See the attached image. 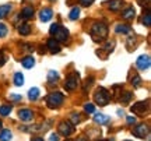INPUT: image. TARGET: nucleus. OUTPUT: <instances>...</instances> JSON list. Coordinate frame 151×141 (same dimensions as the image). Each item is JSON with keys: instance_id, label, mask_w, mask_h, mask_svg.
<instances>
[{"instance_id": "nucleus-35", "label": "nucleus", "mask_w": 151, "mask_h": 141, "mask_svg": "<svg viewBox=\"0 0 151 141\" xmlns=\"http://www.w3.org/2000/svg\"><path fill=\"white\" fill-rule=\"evenodd\" d=\"M49 141H59V136H58V134H55V133H52L50 137H49Z\"/></svg>"}, {"instance_id": "nucleus-38", "label": "nucleus", "mask_w": 151, "mask_h": 141, "mask_svg": "<svg viewBox=\"0 0 151 141\" xmlns=\"http://www.w3.org/2000/svg\"><path fill=\"white\" fill-rule=\"evenodd\" d=\"M6 63V57H4V54L1 53V52H0V67H1V66L4 64Z\"/></svg>"}, {"instance_id": "nucleus-31", "label": "nucleus", "mask_w": 151, "mask_h": 141, "mask_svg": "<svg viewBox=\"0 0 151 141\" xmlns=\"http://www.w3.org/2000/svg\"><path fill=\"white\" fill-rule=\"evenodd\" d=\"M130 98H132V94H130V92H124V95L120 98V101H122V102H129Z\"/></svg>"}, {"instance_id": "nucleus-23", "label": "nucleus", "mask_w": 151, "mask_h": 141, "mask_svg": "<svg viewBox=\"0 0 151 141\" xmlns=\"http://www.w3.org/2000/svg\"><path fill=\"white\" fill-rule=\"evenodd\" d=\"M14 84H16L17 87L24 85V76H22L21 73H16V76H14Z\"/></svg>"}, {"instance_id": "nucleus-25", "label": "nucleus", "mask_w": 151, "mask_h": 141, "mask_svg": "<svg viewBox=\"0 0 151 141\" xmlns=\"http://www.w3.org/2000/svg\"><path fill=\"white\" fill-rule=\"evenodd\" d=\"M59 78V74H58V71H55V70H50L48 73V81L49 82H53V81H56Z\"/></svg>"}, {"instance_id": "nucleus-17", "label": "nucleus", "mask_w": 151, "mask_h": 141, "mask_svg": "<svg viewBox=\"0 0 151 141\" xmlns=\"http://www.w3.org/2000/svg\"><path fill=\"white\" fill-rule=\"evenodd\" d=\"M11 11V4H3L0 6V20L1 18H4Z\"/></svg>"}, {"instance_id": "nucleus-19", "label": "nucleus", "mask_w": 151, "mask_h": 141, "mask_svg": "<svg viewBox=\"0 0 151 141\" xmlns=\"http://www.w3.org/2000/svg\"><path fill=\"white\" fill-rule=\"evenodd\" d=\"M134 9L133 7H129V9H126V10L122 13V17H123L124 20H130V18H133L134 17Z\"/></svg>"}, {"instance_id": "nucleus-42", "label": "nucleus", "mask_w": 151, "mask_h": 141, "mask_svg": "<svg viewBox=\"0 0 151 141\" xmlns=\"http://www.w3.org/2000/svg\"><path fill=\"white\" fill-rule=\"evenodd\" d=\"M99 141H108V140H99Z\"/></svg>"}, {"instance_id": "nucleus-8", "label": "nucleus", "mask_w": 151, "mask_h": 141, "mask_svg": "<svg viewBox=\"0 0 151 141\" xmlns=\"http://www.w3.org/2000/svg\"><path fill=\"white\" fill-rule=\"evenodd\" d=\"M133 134H134L136 137H139V138H144V137H148L150 130H148V127H147L146 125H139L137 127H134Z\"/></svg>"}, {"instance_id": "nucleus-3", "label": "nucleus", "mask_w": 151, "mask_h": 141, "mask_svg": "<svg viewBox=\"0 0 151 141\" xmlns=\"http://www.w3.org/2000/svg\"><path fill=\"white\" fill-rule=\"evenodd\" d=\"M62 102H63V94L60 92H52L46 98V103L49 108H58L62 105Z\"/></svg>"}, {"instance_id": "nucleus-27", "label": "nucleus", "mask_w": 151, "mask_h": 141, "mask_svg": "<svg viewBox=\"0 0 151 141\" xmlns=\"http://www.w3.org/2000/svg\"><path fill=\"white\" fill-rule=\"evenodd\" d=\"M143 24H144L146 27H150V25H151V14H150V11H148V10H147L146 14H144V18H143Z\"/></svg>"}, {"instance_id": "nucleus-37", "label": "nucleus", "mask_w": 151, "mask_h": 141, "mask_svg": "<svg viewBox=\"0 0 151 141\" xmlns=\"http://www.w3.org/2000/svg\"><path fill=\"white\" fill-rule=\"evenodd\" d=\"M127 123H129V125H134L136 117H133V116H127Z\"/></svg>"}, {"instance_id": "nucleus-5", "label": "nucleus", "mask_w": 151, "mask_h": 141, "mask_svg": "<svg viewBox=\"0 0 151 141\" xmlns=\"http://www.w3.org/2000/svg\"><path fill=\"white\" fill-rule=\"evenodd\" d=\"M150 64H151V60H150V56H148V54H141L140 57L136 60V66H137L140 70L150 69Z\"/></svg>"}, {"instance_id": "nucleus-33", "label": "nucleus", "mask_w": 151, "mask_h": 141, "mask_svg": "<svg viewBox=\"0 0 151 141\" xmlns=\"http://www.w3.org/2000/svg\"><path fill=\"white\" fill-rule=\"evenodd\" d=\"M140 6H146V7H150V0H137Z\"/></svg>"}, {"instance_id": "nucleus-24", "label": "nucleus", "mask_w": 151, "mask_h": 141, "mask_svg": "<svg viewBox=\"0 0 151 141\" xmlns=\"http://www.w3.org/2000/svg\"><path fill=\"white\" fill-rule=\"evenodd\" d=\"M18 32L21 34V35H28V34L31 32V27L28 24H22V25L18 27Z\"/></svg>"}, {"instance_id": "nucleus-13", "label": "nucleus", "mask_w": 151, "mask_h": 141, "mask_svg": "<svg viewBox=\"0 0 151 141\" xmlns=\"http://www.w3.org/2000/svg\"><path fill=\"white\" fill-rule=\"evenodd\" d=\"M48 48L50 50V53H59L60 52V46H59V42L56 41V39L50 38L48 41Z\"/></svg>"}, {"instance_id": "nucleus-9", "label": "nucleus", "mask_w": 151, "mask_h": 141, "mask_svg": "<svg viewBox=\"0 0 151 141\" xmlns=\"http://www.w3.org/2000/svg\"><path fill=\"white\" fill-rule=\"evenodd\" d=\"M147 109H148V101H146V102L136 103V105H133V106L130 108V110H132L134 115H143Z\"/></svg>"}, {"instance_id": "nucleus-40", "label": "nucleus", "mask_w": 151, "mask_h": 141, "mask_svg": "<svg viewBox=\"0 0 151 141\" xmlns=\"http://www.w3.org/2000/svg\"><path fill=\"white\" fill-rule=\"evenodd\" d=\"M31 141H43V138H41V137H35V138H32Z\"/></svg>"}, {"instance_id": "nucleus-4", "label": "nucleus", "mask_w": 151, "mask_h": 141, "mask_svg": "<svg viewBox=\"0 0 151 141\" xmlns=\"http://www.w3.org/2000/svg\"><path fill=\"white\" fill-rule=\"evenodd\" d=\"M78 84H80V76H78V73H73L66 78L65 88L67 91H73V89L78 87Z\"/></svg>"}, {"instance_id": "nucleus-18", "label": "nucleus", "mask_w": 151, "mask_h": 141, "mask_svg": "<svg viewBox=\"0 0 151 141\" xmlns=\"http://www.w3.org/2000/svg\"><path fill=\"white\" fill-rule=\"evenodd\" d=\"M130 29H132V28H130L129 25H126V24H119V25H116V28H115V31L118 34H127V32H130Z\"/></svg>"}, {"instance_id": "nucleus-29", "label": "nucleus", "mask_w": 151, "mask_h": 141, "mask_svg": "<svg viewBox=\"0 0 151 141\" xmlns=\"http://www.w3.org/2000/svg\"><path fill=\"white\" fill-rule=\"evenodd\" d=\"M132 84L134 85V87H140V84H141V78L139 76H134L133 78H132Z\"/></svg>"}, {"instance_id": "nucleus-10", "label": "nucleus", "mask_w": 151, "mask_h": 141, "mask_svg": "<svg viewBox=\"0 0 151 141\" xmlns=\"http://www.w3.org/2000/svg\"><path fill=\"white\" fill-rule=\"evenodd\" d=\"M18 117H20L22 122H31L34 117V115L29 109H21V110L18 112Z\"/></svg>"}, {"instance_id": "nucleus-12", "label": "nucleus", "mask_w": 151, "mask_h": 141, "mask_svg": "<svg viewBox=\"0 0 151 141\" xmlns=\"http://www.w3.org/2000/svg\"><path fill=\"white\" fill-rule=\"evenodd\" d=\"M52 16H53V11L50 10V9H43V10H41V13H39V18H41V21L43 22H48L50 18H52Z\"/></svg>"}, {"instance_id": "nucleus-6", "label": "nucleus", "mask_w": 151, "mask_h": 141, "mask_svg": "<svg viewBox=\"0 0 151 141\" xmlns=\"http://www.w3.org/2000/svg\"><path fill=\"white\" fill-rule=\"evenodd\" d=\"M53 35H55V38L53 39H56L58 42H66V39H67V37H69V31L66 29L65 27H58V29L53 32Z\"/></svg>"}, {"instance_id": "nucleus-11", "label": "nucleus", "mask_w": 151, "mask_h": 141, "mask_svg": "<svg viewBox=\"0 0 151 141\" xmlns=\"http://www.w3.org/2000/svg\"><path fill=\"white\" fill-rule=\"evenodd\" d=\"M109 120H111V117L106 116V115H104V113H95L94 115V122L98 123V125H106V123H109Z\"/></svg>"}, {"instance_id": "nucleus-14", "label": "nucleus", "mask_w": 151, "mask_h": 141, "mask_svg": "<svg viewBox=\"0 0 151 141\" xmlns=\"http://www.w3.org/2000/svg\"><path fill=\"white\" fill-rule=\"evenodd\" d=\"M21 63L25 69H32L34 66H35V59H34L32 56H27V57H24L21 60Z\"/></svg>"}, {"instance_id": "nucleus-26", "label": "nucleus", "mask_w": 151, "mask_h": 141, "mask_svg": "<svg viewBox=\"0 0 151 141\" xmlns=\"http://www.w3.org/2000/svg\"><path fill=\"white\" fill-rule=\"evenodd\" d=\"M11 106L10 105H3V106H0V115L1 116H7V115H10L11 112Z\"/></svg>"}, {"instance_id": "nucleus-21", "label": "nucleus", "mask_w": 151, "mask_h": 141, "mask_svg": "<svg viewBox=\"0 0 151 141\" xmlns=\"http://www.w3.org/2000/svg\"><path fill=\"white\" fill-rule=\"evenodd\" d=\"M78 17H80V9H78V7H73L70 11V14H69V18H70L71 21H74Z\"/></svg>"}, {"instance_id": "nucleus-7", "label": "nucleus", "mask_w": 151, "mask_h": 141, "mask_svg": "<svg viewBox=\"0 0 151 141\" xmlns=\"http://www.w3.org/2000/svg\"><path fill=\"white\" fill-rule=\"evenodd\" d=\"M73 131H74V127H73V125H70L69 122H62L59 125V133L62 136L69 137Z\"/></svg>"}, {"instance_id": "nucleus-22", "label": "nucleus", "mask_w": 151, "mask_h": 141, "mask_svg": "<svg viewBox=\"0 0 151 141\" xmlns=\"http://www.w3.org/2000/svg\"><path fill=\"white\" fill-rule=\"evenodd\" d=\"M13 134H11L10 130H3L0 133V141H10Z\"/></svg>"}, {"instance_id": "nucleus-32", "label": "nucleus", "mask_w": 151, "mask_h": 141, "mask_svg": "<svg viewBox=\"0 0 151 141\" xmlns=\"http://www.w3.org/2000/svg\"><path fill=\"white\" fill-rule=\"evenodd\" d=\"M80 3L83 6H86V7H88V6H91L94 3V0H80Z\"/></svg>"}, {"instance_id": "nucleus-39", "label": "nucleus", "mask_w": 151, "mask_h": 141, "mask_svg": "<svg viewBox=\"0 0 151 141\" xmlns=\"http://www.w3.org/2000/svg\"><path fill=\"white\" fill-rule=\"evenodd\" d=\"M71 120H73V123H78L80 122V117H78V115H73V117H71Z\"/></svg>"}, {"instance_id": "nucleus-15", "label": "nucleus", "mask_w": 151, "mask_h": 141, "mask_svg": "<svg viewBox=\"0 0 151 141\" xmlns=\"http://www.w3.org/2000/svg\"><path fill=\"white\" fill-rule=\"evenodd\" d=\"M32 14H34V9H32V7H25V9H22L20 17H21V18L28 20V18H31V17H32Z\"/></svg>"}, {"instance_id": "nucleus-36", "label": "nucleus", "mask_w": 151, "mask_h": 141, "mask_svg": "<svg viewBox=\"0 0 151 141\" xmlns=\"http://www.w3.org/2000/svg\"><path fill=\"white\" fill-rule=\"evenodd\" d=\"M10 98L13 101H20L21 99V95H16V94H10Z\"/></svg>"}, {"instance_id": "nucleus-30", "label": "nucleus", "mask_w": 151, "mask_h": 141, "mask_svg": "<svg viewBox=\"0 0 151 141\" xmlns=\"http://www.w3.org/2000/svg\"><path fill=\"white\" fill-rule=\"evenodd\" d=\"M6 35H7V27H6L4 24L0 22V38H3Z\"/></svg>"}, {"instance_id": "nucleus-28", "label": "nucleus", "mask_w": 151, "mask_h": 141, "mask_svg": "<svg viewBox=\"0 0 151 141\" xmlns=\"http://www.w3.org/2000/svg\"><path fill=\"white\" fill-rule=\"evenodd\" d=\"M84 110H86L87 113H94V110H95V106H94L92 103H86V106H84Z\"/></svg>"}, {"instance_id": "nucleus-44", "label": "nucleus", "mask_w": 151, "mask_h": 141, "mask_svg": "<svg viewBox=\"0 0 151 141\" xmlns=\"http://www.w3.org/2000/svg\"><path fill=\"white\" fill-rule=\"evenodd\" d=\"M126 141H132V140H126Z\"/></svg>"}, {"instance_id": "nucleus-43", "label": "nucleus", "mask_w": 151, "mask_h": 141, "mask_svg": "<svg viewBox=\"0 0 151 141\" xmlns=\"http://www.w3.org/2000/svg\"><path fill=\"white\" fill-rule=\"evenodd\" d=\"M0 127H1V122H0Z\"/></svg>"}, {"instance_id": "nucleus-1", "label": "nucleus", "mask_w": 151, "mask_h": 141, "mask_svg": "<svg viewBox=\"0 0 151 141\" xmlns=\"http://www.w3.org/2000/svg\"><path fill=\"white\" fill-rule=\"evenodd\" d=\"M91 37L95 42L104 41V39L108 37V27L104 22H95L91 28Z\"/></svg>"}, {"instance_id": "nucleus-20", "label": "nucleus", "mask_w": 151, "mask_h": 141, "mask_svg": "<svg viewBox=\"0 0 151 141\" xmlns=\"http://www.w3.org/2000/svg\"><path fill=\"white\" fill-rule=\"evenodd\" d=\"M28 98H29L31 101H37L38 98H39V89H38V88H31V89L28 91Z\"/></svg>"}, {"instance_id": "nucleus-41", "label": "nucleus", "mask_w": 151, "mask_h": 141, "mask_svg": "<svg viewBox=\"0 0 151 141\" xmlns=\"http://www.w3.org/2000/svg\"><path fill=\"white\" fill-rule=\"evenodd\" d=\"M118 115H119V116H123V112H122V110L119 109V110H118Z\"/></svg>"}, {"instance_id": "nucleus-16", "label": "nucleus", "mask_w": 151, "mask_h": 141, "mask_svg": "<svg viewBox=\"0 0 151 141\" xmlns=\"http://www.w3.org/2000/svg\"><path fill=\"white\" fill-rule=\"evenodd\" d=\"M122 4H123V1H122V0H111V1L108 3L109 9H111L112 11L119 10V9L122 7Z\"/></svg>"}, {"instance_id": "nucleus-45", "label": "nucleus", "mask_w": 151, "mask_h": 141, "mask_svg": "<svg viewBox=\"0 0 151 141\" xmlns=\"http://www.w3.org/2000/svg\"><path fill=\"white\" fill-rule=\"evenodd\" d=\"M52 1H55V0H52Z\"/></svg>"}, {"instance_id": "nucleus-2", "label": "nucleus", "mask_w": 151, "mask_h": 141, "mask_svg": "<svg viewBox=\"0 0 151 141\" xmlns=\"http://www.w3.org/2000/svg\"><path fill=\"white\" fill-rule=\"evenodd\" d=\"M94 99H95V102H97L98 105L105 106V105L109 102V94H108V91H106L104 87H99L97 91H95V94H94Z\"/></svg>"}, {"instance_id": "nucleus-34", "label": "nucleus", "mask_w": 151, "mask_h": 141, "mask_svg": "<svg viewBox=\"0 0 151 141\" xmlns=\"http://www.w3.org/2000/svg\"><path fill=\"white\" fill-rule=\"evenodd\" d=\"M58 27H59V24H52V25H50V28H49V32L53 35V32L58 29Z\"/></svg>"}]
</instances>
